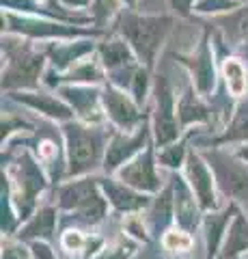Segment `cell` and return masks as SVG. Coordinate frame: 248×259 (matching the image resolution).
I'll return each mask as SVG.
<instances>
[{
	"label": "cell",
	"mask_w": 248,
	"mask_h": 259,
	"mask_svg": "<svg viewBox=\"0 0 248 259\" xmlns=\"http://www.w3.org/2000/svg\"><path fill=\"white\" fill-rule=\"evenodd\" d=\"M173 218H175V194H173V184H171L160 190L158 197L151 201L147 223L151 227V231H154L156 236H160V233L171 225Z\"/></svg>",
	"instance_id": "19"
},
{
	"label": "cell",
	"mask_w": 248,
	"mask_h": 259,
	"mask_svg": "<svg viewBox=\"0 0 248 259\" xmlns=\"http://www.w3.org/2000/svg\"><path fill=\"white\" fill-rule=\"evenodd\" d=\"M235 156H237L239 160H244V162H248V143L244 145V147H239V149H237V153H235Z\"/></svg>",
	"instance_id": "44"
},
{
	"label": "cell",
	"mask_w": 248,
	"mask_h": 259,
	"mask_svg": "<svg viewBox=\"0 0 248 259\" xmlns=\"http://www.w3.org/2000/svg\"><path fill=\"white\" fill-rule=\"evenodd\" d=\"M222 74H225V82L229 93L233 97H244L248 91V67L242 59H225V65H222Z\"/></svg>",
	"instance_id": "27"
},
{
	"label": "cell",
	"mask_w": 248,
	"mask_h": 259,
	"mask_svg": "<svg viewBox=\"0 0 248 259\" xmlns=\"http://www.w3.org/2000/svg\"><path fill=\"white\" fill-rule=\"evenodd\" d=\"M239 7H242L239 0H196L192 11L201 13V15H216V18H220V15L237 11Z\"/></svg>",
	"instance_id": "29"
},
{
	"label": "cell",
	"mask_w": 248,
	"mask_h": 259,
	"mask_svg": "<svg viewBox=\"0 0 248 259\" xmlns=\"http://www.w3.org/2000/svg\"><path fill=\"white\" fill-rule=\"evenodd\" d=\"M149 139V123L145 121L140 127H136L134 134H123L117 132L108 143L106 158H104V171L106 173H117L121 166H125L132 158H136L142 149V145Z\"/></svg>",
	"instance_id": "12"
},
{
	"label": "cell",
	"mask_w": 248,
	"mask_h": 259,
	"mask_svg": "<svg viewBox=\"0 0 248 259\" xmlns=\"http://www.w3.org/2000/svg\"><path fill=\"white\" fill-rule=\"evenodd\" d=\"M239 3H242V5H244V3H248V0H239Z\"/></svg>",
	"instance_id": "47"
},
{
	"label": "cell",
	"mask_w": 248,
	"mask_h": 259,
	"mask_svg": "<svg viewBox=\"0 0 248 259\" xmlns=\"http://www.w3.org/2000/svg\"><path fill=\"white\" fill-rule=\"evenodd\" d=\"M147 89H149V69L142 65V67L138 69V74H136V78H134L132 87H130V95L134 97V102L138 104V106H142V102H145Z\"/></svg>",
	"instance_id": "33"
},
{
	"label": "cell",
	"mask_w": 248,
	"mask_h": 259,
	"mask_svg": "<svg viewBox=\"0 0 248 259\" xmlns=\"http://www.w3.org/2000/svg\"><path fill=\"white\" fill-rule=\"evenodd\" d=\"M237 54H239V59H242L246 63V67H248V39L242 44H237Z\"/></svg>",
	"instance_id": "43"
},
{
	"label": "cell",
	"mask_w": 248,
	"mask_h": 259,
	"mask_svg": "<svg viewBox=\"0 0 248 259\" xmlns=\"http://www.w3.org/2000/svg\"><path fill=\"white\" fill-rule=\"evenodd\" d=\"M121 3H123V5H127L130 9H134V7H136V0H121Z\"/></svg>",
	"instance_id": "45"
},
{
	"label": "cell",
	"mask_w": 248,
	"mask_h": 259,
	"mask_svg": "<svg viewBox=\"0 0 248 259\" xmlns=\"http://www.w3.org/2000/svg\"><path fill=\"white\" fill-rule=\"evenodd\" d=\"M173 24H175L173 15H140L127 9L119 13L115 30L130 44L140 65L151 69L160 48L164 46L169 32L173 30Z\"/></svg>",
	"instance_id": "1"
},
{
	"label": "cell",
	"mask_w": 248,
	"mask_h": 259,
	"mask_svg": "<svg viewBox=\"0 0 248 259\" xmlns=\"http://www.w3.org/2000/svg\"><path fill=\"white\" fill-rule=\"evenodd\" d=\"M97 177L69 182L59 190V207L74 212L76 221L86 225H97L106 218V194H102Z\"/></svg>",
	"instance_id": "4"
},
{
	"label": "cell",
	"mask_w": 248,
	"mask_h": 259,
	"mask_svg": "<svg viewBox=\"0 0 248 259\" xmlns=\"http://www.w3.org/2000/svg\"><path fill=\"white\" fill-rule=\"evenodd\" d=\"M201 156L212 166L216 184L220 186V190L229 199L248 205V166L244 162L233 153H227L222 149L203 151Z\"/></svg>",
	"instance_id": "6"
},
{
	"label": "cell",
	"mask_w": 248,
	"mask_h": 259,
	"mask_svg": "<svg viewBox=\"0 0 248 259\" xmlns=\"http://www.w3.org/2000/svg\"><path fill=\"white\" fill-rule=\"evenodd\" d=\"M248 250V221L244 214H235L233 223L229 225L225 242H222V253L220 259H237V255H242Z\"/></svg>",
	"instance_id": "22"
},
{
	"label": "cell",
	"mask_w": 248,
	"mask_h": 259,
	"mask_svg": "<svg viewBox=\"0 0 248 259\" xmlns=\"http://www.w3.org/2000/svg\"><path fill=\"white\" fill-rule=\"evenodd\" d=\"M186 180L190 190L196 194V201L203 209H216L218 201H216L214 192V177L210 173V164L205 162V158L196 151H188L186 158Z\"/></svg>",
	"instance_id": "14"
},
{
	"label": "cell",
	"mask_w": 248,
	"mask_h": 259,
	"mask_svg": "<svg viewBox=\"0 0 248 259\" xmlns=\"http://www.w3.org/2000/svg\"><path fill=\"white\" fill-rule=\"evenodd\" d=\"M3 259H28V253L18 242H3Z\"/></svg>",
	"instance_id": "38"
},
{
	"label": "cell",
	"mask_w": 248,
	"mask_h": 259,
	"mask_svg": "<svg viewBox=\"0 0 248 259\" xmlns=\"http://www.w3.org/2000/svg\"><path fill=\"white\" fill-rule=\"evenodd\" d=\"M63 82H80V84H95L102 82L104 74H102V65H97L95 61H80L76 63L74 69H69L65 76L61 78Z\"/></svg>",
	"instance_id": "28"
},
{
	"label": "cell",
	"mask_w": 248,
	"mask_h": 259,
	"mask_svg": "<svg viewBox=\"0 0 248 259\" xmlns=\"http://www.w3.org/2000/svg\"><path fill=\"white\" fill-rule=\"evenodd\" d=\"M227 143H248V97L237 104L233 119L225 127V132L212 141V145H227Z\"/></svg>",
	"instance_id": "25"
},
{
	"label": "cell",
	"mask_w": 248,
	"mask_h": 259,
	"mask_svg": "<svg viewBox=\"0 0 248 259\" xmlns=\"http://www.w3.org/2000/svg\"><path fill=\"white\" fill-rule=\"evenodd\" d=\"M63 136L67 145V175L78 177L95 171L108 149V130L100 125L80 123V121H65Z\"/></svg>",
	"instance_id": "2"
},
{
	"label": "cell",
	"mask_w": 248,
	"mask_h": 259,
	"mask_svg": "<svg viewBox=\"0 0 248 259\" xmlns=\"http://www.w3.org/2000/svg\"><path fill=\"white\" fill-rule=\"evenodd\" d=\"M91 9V20L100 30H104V26L108 24V20L113 18L119 9V0H93Z\"/></svg>",
	"instance_id": "30"
},
{
	"label": "cell",
	"mask_w": 248,
	"mask_h": 259,
	"mask_svg": "<svg viewBox=\"0 0 248 259\" xmlns=\"http://www.w3.org/2000/svg\"><path fill=\"white\" fill-rule=\"evenodd\" d=\"M3 50L7 54V69H3V89L5 91H30L39 87V78L43 71V52L35 50L28 41L3 35Z\"/></svg>",
	"instance_id": "3"
},
{
	"label": "cell",
	"mask_w": 248,
	"mask_h": 259,
	"mask_svg": "<svg viewBox=\"0 0 248 259\" xmlns=\"http://www.w3.org/2000/svg\"><path fill=\"white\" fill-rule=\"evenodd\" d=\"M97 52H100L102 67L108 69V74L110 71H117V69H123V67H130V65L140 63L136 59L130 44H127L123 37H115V39H108V41L100 44Z\"/></svg>",
	"instance_id": "17"
},
{
	"label": "cell",
	"mask_w": 248,
	"mask_h": 259,
	"mask_svg": "<svg viewBox=\"0 0 248 259\" xmlns=\"http://www.w3.org/2000/svg\"><path fill=\"white\" fill-rule=\"evenodd\" d=\"M125 229H127V233H132L134 238H138V240H142V242L147 240V236H145V227H142V221H140V218L132 216L130 221L125 223Z\"/></svg>",
	"instance_id": "40"
},
{
	"label": "cell",
	"mask_w": 248,
	"mask_h": 259,
	"mask_svg": "<svg viewBox=\"0 0 248 259\" xmlns=\"http://www.w3.org/2000/svg\"><path fill=\"white\" fill-rule=\"evenodd\" d=\"M173 194H175V221L183 231H192L199 225V209L201 205L194 203V192L177 177H173Z\"/></svg>",
	"instance_id": "18"
},
{
	"label": "cell",
	"mask_w": 248,
	"mask_h": 259,
	"mask_svg": "<svg viewBox=\"0 0 248 259\" xmlns=\"http://www.w3.org/2000/svg\"><path fill=\"white\" fill-rule=\"evenodd\" d=\"M171 3V9L175 13H179V15H188L192 9H194V5H196V0H169Z\"/></svg>",
	"instance_id": "41"
},
{
	"label": "cell",
	"mask_w": 248,
	"mask_h": 259,
	"mask_svg": "<svg viewBox=\"0 0 248 259\" xmlns=\"http://www.w3.org/2000/svg\"><path fill=\"white\" fill-rule=\"evenodd\" d=\"M57 227V209L54 207H41L39 212L30 218L20 229L18 238L20 240H35V242H43L50 240Z\"/></svg>",
	"instance_id": "21"
},
{
	"label": "cell",
	"mask_w": 248,
	"mask_h": 259,
	"mask_svg": "<svg viewBox=\"0 0 248 259\" xmlns=\"http://www.w3.org/2000/svg\"><path fill=\"white\" fill-rule=\"evenodd\" d=\"M93 41H76V44H57L54 41L45 50V54L52 59L54 69H67L71 63H78L84 54L93 52Z\"/></svg>",
	"instance_id": "24"
},
{
	"label": "cell",
	"mask_w": 248,
	"mask_h": 259,
	"mask_svg": "<svg viewBox=\"0 0 248 259\" xmlns=\"http://www.w3.org/2000/svg\"><path fill=\"white\" fill-rule=\"evenodd\" d=\"M30 250H33V257L35 259H57L54 250L45 244V242H33L30 244Z\"/></svg>",
	"instance_id": "39"
},
{
	"label": "cell",
	"mask_w": 248,
	"mask_h": 259,
	"mask_svg": "<svg viewBox=\"0 0 248 259\" xmlns=\"http://www.w3.org/2000/svg\"><path fill=\"white\" fill-rule=\"evenodd\" d=\"M3 7H7V9H18V11H28V13H45L43 7L37 5L35 0H3Z\"/></svg>",
	"instance_id": "37"
},
{
	"label": "cell",
	"mask_w": 248,
	"mask_h": 259,
	"mask_svg": "<svg viewBox=\"0 0 248 259\" xmlns=\"http://www.w3.org/2000/svg\"><path fill=\"white\" fill-rule=\"evenodd\" d=\"M59 3L69 7V9H86L93 5V0H59Z\"/></svg>",
	"instance_id": "42"
},
{
	"label": "cell",
	"mask_w": 248,
	"mask_h": 259,
	"mask_svg": "<svg viewBox=\"0 0 248 259\" xmlns=\"http://www.w3.org/2000/svg\"><path fill=\"white\" fill-rule=\"evenodd\" d=\"M235 214H237V207H235V203H231L225 212L205 216V240H207V257L210 259L218 253V246L225 242L222 236L227 233V225Z\"/></svg>",
	"instance_id": "23"
},
{
	"label": "cell",
	"mask_w": 248,
	"mask_h": 259,
	"mask_svg": "<svg viewBox=\"0 0 248 259\" xmlns=\"http://www.w3.org/2000/svg\"><path fill=\"white\" fill-rule=\"evenodd\" d=\"M15 130H30V125L26 121H22L20 117H13L11 112L3 115V141L9 139V134L15 132Z\"/></svg>",
	"instance_id": "36"
},
{
	"label": "cell",
	"mask_w": 248,
	"mask_h": 259,
	"mask_svg": "<svg viewBox=\"0 0 248 259\" xmlns=\"http://www.w3.org/2000/svg\"><path fill=\"white\" fill-rule=\"evenodd\" d=\"M192 238L188 236V231H177V229H173V231H166L164 236H162V246L166 250H173V253H186V250L192 248Z\"/></svg>",
	"instance_id": "32"
},
{
	"label": "cell",
	"mask_w": 248,
	"mask_h": 259,
	"mask_svg": "<svg viewBox=\"0 0 248 259\" xmlns=\"http://www.w3.org/2000/svg\"><path fill=\"white\" fill-rule=\"evenodd\" d=\"M119 182H123L125 186L138 190V192H158L162 190V180L156 171V158H154V147H149L145 151H140L136 158H132L125 166H121L117 171Z\"/></svg>",
	"instance_id": "11"
},
{
	"label": "cell",
	"mask_w": 248,
	"mask_h": 259,
	"mask_svg": "<svg viewBox=\"0 0 248 259\" xmlns=\"http://www.w3.org/2000/svg\"><path fill=\"white\" fill-rule=\"evenodd\" d=\"M173 59H177L181 65H186L190 69L192 82H194L196 91L201 95H212L216 87V65H214V54L210 48V32L205 30L203 39L199 41L196 50L190 54H173Z\"/></svg>",
	"instance_id": "10"
},
{
	"label": "cell",
	"mask_w": 248,
	"mask_h": 259,
	"mask_svg": "<svg viewBox=\"0 0 248 259\" xmlns=\"http://www.w3.org/2000/svg\"><path fill=\"white\" fill-rule=\"evenodd\" d=\"M100 186L104 188V194H106V199L117 212H138V209H145L151 205V201L145 194L125 186L123 182L104 177V180H100Z\"/></svg>",
	"instance_id": "16"
},
{
	"label": "cell",
	"mask_w": 248,
	"mask_h": 259,
	"mask_svg": "<svg viewBox=\"0 0 248 259\" xmlns=\"http://www.w3.org/2000/svg\"><path fill=\"white\" fill-rule=\"evenodd\" d=\"M3 26L9 32H18L24 37H33V39H65V37H84V35H102L100 28L82 30L76 26H65L59 22H41L35 18H26V15L13 13H3Z\"/></svg>",
	"instance_id": "8"
},
{
	"label": "cell",
	"mask_w": 248,
	"mask_h": 259,
	"mask_svg": "<svg viewBox=\"0 0 248 259\" xmlns=\"http://www.w3.org/2000/svg\"><path fill=\"white\" fill-rule=\"evenodd\" d=\"M11 97L15 102H20V104H24V106L41 112V115L50 117V119L71 121V117H74V110L69 108V104L65 100L54 97V95L39 93V91H15V93H11Z\"/></svg>",
	"instance_id": "15"
},
{
	"label": "cell",
	"mask_w": 248,
	"mask_h": 259,
	"mask_svg": "<svg viewBox=\"0 0 248 259\" xmlns=\"http://www.w3.org/2000/svg\"><path fill=\"white\" fill-rule=\"evenodd\" d=\"M179 117L175 112V97L164 74L154 80V139L158 147H169L179 139Z\"/></svg>",
	"instance_id": "7"
},
{
	"label": "cell",
	"mask_w": 248,
	"mask_h": 259,
	"mask_svg": "<svg viewBox=\"0 0 248 259\" xmlns=\"http://www.w3.org/2000/svg\"><path fill=\"white\" fill-rule=\"evenodd\" d=\"M61 244L65 250H69V253H78V250H82L84 244H86V238L82 236V231H65L63 233V238H61Z\"/></svg>",
	"instance_id": "35"
},
{
	"label": "cell",
	"mask_w": 248,
	"mask_h": 259,
	"mask_svg": "<svg viewBox=\"0 0 248 259\" xmlns=\"http://www.w3.org/2000/svg\"><path fill=\"white\" fill-rule=\"evenodd\" d=\"M11 184V205L20 218H26L35 205L37 194L45 188V180L39 164L28 151H22L15 164L9 168Z\"/></svg>",
	"instance_id": "5"
},
{
	"label": "cell",
	"mask_w": 248,
	"mask_h": 259,
	"mask_svg": "<svg viewBox=\"0 0 248 259\" xmlns=\"http://www.w3.org/2000/svg\"><path fill=\"white\" fill-rule=\"evenodd\" d=\"M61 100L69 104L71 110H76L82 123L97 125L102 123L104 112H102V93L95 87L89 84H65L59 89Z\"/></svg>",
	"instance_id": "13"
},
{
	"label": "cell",
	"mask_w": 248,
	"mask_h": 259,
	"mask_svg": "<svg viewBox=\"0 0 248 259\" xmlns=\"http://www.w3.org/2000/svg\"><path fill=\"white\" fill-rule=\"evenodd\" d=\"M102 104H104V112L113 121V125L123 130V132L132 127H140L147 121V115L140 112V106L134 102V97L125 93L123 89L113 87L110 82L102 91Z\"/></svg>",
	"instance_id": "9"
},
{
	"label": "cell",
	"mask_w": 248,
	"mask_h": 259,
	"mask_svg": "<svg viewBox=\"0 0 248 259\" xmlns=\"http://www.w3.org/2000/svg\"><path fill=\"white\" fill-rule=\"evenodd\" d=\"M242 259H248V253H244V257H242Z\"/></svg>",
	"instance_id": "46"
},
{
	"label": "cell",
	"mask_w": 248,
	"mask_h": 259,
	"mask_svg": "<svg viewBox=\"0 0 248 259\" xmlns=\"http://www.w3.org/2000/svg\"><path fill=\"white\" fill-rule=\"evenodd\" d=\"M177 117L181 127H188L192 123H207L212 117V110L205 106V102L199 97V91H194V87H188L179 97Z\"/></svg>",
	"instance_id": "20"
},
{
	"label": "cell",
	"mask_w": 248,
	"mask_h": 259,
	"mask_svg": "<svg viewBox=\"0 0 248 259\" xmlns=\"http://www.w3.org/2000/svg\"><path fill=\"white\" fill-rule=\"evenodd\" d=\"M216 24H218V28L225 32V37L229 41H233V44L246 41L248 39V5L239 7V9L233 13L216 18Z\"/></svg>",
	"instance_id": "26"
},
{
	"label": "cell",
	"mask_w": 248,
	"mask_h": 259,
	"mask_svg": "<svg viewBox=\"0 0 248 259\" xmlns=\"http://www.w3.org/2000/svg\"><path fill=\"white\" fill-rule=\"evenodd\" d=\"M160 162L169 168H177L181 164H186V158H188V151H186V143H173L169 147H164L160 151Z\"/></svg>",
	"instance_id": "31"
},
{
	"label": "cell",
	"mask_w": 248,
	"mask_h": 259,
	"mask_svg": "<svg viewBox=\"0 0 248 259\" xmlns=\"http://www.w3.org/2000/svg\"><path fill=\"white\" fill-rule=\"evenodd\" d=\"M134 253V244L127 240H119L117 244L104 248L102 253L95 259H130V255Z\"/></svg>",
	"instance_id": "34"
}]
</instances>
